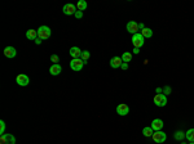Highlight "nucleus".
<instances>
[{
    "label": "nucleus",
    "instance_id": "nucleus-2",
    "mask_svg": "<svg viewBox=\"0 0 194 144\" xmlns=\"http://www.w3.org/2000/svg\"><path fill=\"white\" fill-rule=\"evenodd\" d=\"M145 37L142 36V35H141L140 32H137V34H135L132 36V44L135 45V48H141V47H144V43H145Z\"/></svg>",
    "mask_w": 194,
    "mask_h": 144
},
{
    "label": "nucleus",
    "instance_id": "nucleus-32",
    "mask_svg": "<svg viewBox=\"0 0 194 144\" xmlns=\"http://www.w3.org/2000/svg\"><path fill=\"white\" fill-rule=\"evenodd\" d=\"M133 53H135V54H139V53H140V49H139V48H135V49H133Z\"/></svg>",
    "mask_w": 194,
    "mask_h": 144
},
{
    "label": "nucleus",
    "instance_id": "nucleus-3",
    "mask_svg": "<svg viewBox=\"0 0 194 144\" xmlns=\"http://www.w3.org/2000/svg\"><path fill=\"white\" fill-rule=\"evenodd\" d=\"M153 100L157 107H164L166 104H167V97H166L164 94H157Z\"/></svg>",
    "mask_w": 194,
    "mask_h": 144
},
{
    "label": "nucleus",
    "instance_id": "nucleus-7",
    "mask_svg": "<svg viewBox=\"0 0 194 144\" xmlns=\"http://www.w3.org/2000/svg\"><path fill=\"white\" fill-rule=\"evenodd\" d=\"M0 144H16V138L12 134H3L0 136Z\"/></svg>",
    "mask_w": 194,
    "mask_h": 144
},
{
    "label": "nucleus",
    "instance_id": "nucleus-8",
    "mask_svg": "<svg viewBox=\"0 0 194 144\" xmlns=\"http://www.w3.org/2000/svg\"><path fill=\"white\" fill-rule=\"evenodd\" d=\"M63 14H66V16H73V14H75L76 13V5H74V4H66V5H63Z\"/></svg>",
    "mask_w": 194,
    "mask_h": 144
},
{
    "label": "nucleus",
    "instance_id": "nucleus-23",
    "mask_svg": "<svg viewBox=\"0 0 194 144\" xmlns=\"http://www.w3.org/2000/svg\"><path fill=\"white\" fill-rule=\"evenodd\" d=\"M174 138H175L176 140H182V139L185 138V133H184V131H181V130H179V131H176V133H175Z\"/></svg>",
    "mask_w": 194,
    "mask_h": 144
},
{
    "label": "nucleus",
    "instance_id": "nucleus-16",
    "mask_svg": "<svg viewBox=\"0 0 194 144\" xmlns=\"http://www.w3.org/2000/svg\"><path fill=\"white\" fill-rule=\"evenodd\" d=\"M26 37L29 39V40H36L38 39V31L36 30H29L26 31Z\"/></svg>",
    "mask_w": 194,
    "mask_h": 144
},
{
    "label": "nucleus",
    "instance_id": "nucleus-24",
    "mask_svg": "<svg viewBox=\"0 0 194 144\" xmlns=\"http://www.w3.org/2000/svg\"><path fill=\"white\" fill-rule=\"evenodd\" d=\"M51 62H53V64H57V62H60V57L57 54H52L51 55Z\"/></svg>",
    "mask_w": 194,
    "mask_h": 144
},
{
    "label": "nucleus",
    "instance_id": "nucleus-21",
    "mask_svg": "<svg viewBox=\"0 0 194 144\" xmlns=\"http://www.w3.org/2000/svg\"><path fill=\"white\" fill-rule=\"evenodd\" d=\"M131 59H132V54L129 53V52H126V53H123V54H122V61L124 62V63L131 62Z\"/></svg>",
    "mask_w": 194,
    "mask_h": 144
},
{
    "label": "nucleus",
    "instance_id": "nucleus-15",
    "mask_svg": "<svg viewBox=\"0 0 194 144\" xmlns=\"http://www.w3.org/2000/svg\"><path fill=\"white\" fill-rule=\"evenodd\" d=\"M61 71H62V67L58 64H52L51 66V68H49V72H51V75L52 76H57V75H60L61 73Z\"/></svg>",
    "mask_w": 194,
    "mask_h": 144
},
{
    "label": "nucleus",
    "instance_id": "nucleus-17",
    "mask_svg": "<svg viewBox=\"0 0 194 144\" xmlns=\"http://www.w3.org/2000/svg\"><path fill=\"white\" fill-rule=\"evenodd\" d=\"M140 34L142 35L144 37L149 39V37H151V36H153V30H151V29H147V27H145V29H144L142 31H141Z\"/></svg>",
    "mask_w": 194,
    "mask_h": 144
},
{
    "label": "nucleus",
    "instance_id": "nucleus-29",
    "mask_svg": "<svg viewBox=\"0 0 194 144\" xmlns=\"http://www.w3.org/2000/svg\"><path fill=\"white\" fill-rule=\"evenodd\" d=\"M144 29H145V24H144V23H139V30L142 31Z\"/></svg>",
    "mask_w": 194,
    "mask_h": 144
},
{
    "label": "nucleus",
    "instance_id": "nucleus-13",
    "mask_svg": "<svg viewBox=\"0 0 194 144\" xmlns=\"http://www.w3.org/2000/svg\"><path fill=\"white\" fill-rule=\"evenodd\" d=\"M16 54H17V52H16V49L13 47H7L4 49V55L7 58H15Z\"/></svg>",
    "mask_w": 194,
    "mask_h": 144
},
{
    "label": "nucleus",
    "instance_id": "nucleus-34",
    "mask_svg": "<svg viewBox=\"0 0 194 144\" xmlns=\"http://www.w3.org/2000/svg\"><path fill=\"white\" fill-rule=\"evenodd\" d=\"M189 144H194V142H189Z\"/></svg>",
    "mask_w": 194,
    "mask_h": 144
},
{
    "label": "nucleus",
    "instance_id": "nucleus-30",
    "mask_svg": "<svg viewBox=\"0 0 194 144\" xmlns=\"http://www.w3.org/2000/svg\"><path fill=\"white\" fill-rule=\"evenodd\" d=\"M35 44H36V45H40L41 44V39H36V40H35Z\"/></svg>",
    "mask_w": 194,
    "mask_h": 144
},
{
    "label": "nucleus",
    "instance_id": "nucleus-33",
    "mask_svg": "<svg viewBox=\"0 0 194 144\" xmlns=\"http://www.w3.org/2000/svg\"><path fill=\"white\" fill-rule=\"evenodd\" d=\"M181 144H188V143H185V142H181Z\"/></svg>",
    "mask_w": 194,
    "mask_h": 144
},
{
    "label": "nucleus",
    "instance_id": "nucleus-19",
    "mask_svg": "<svg viewBox=\"0 0 194 144\" xmlns=\"http://www.w3.org/2000/svg\"><path fill=\"white\" fill-rule=\"evenodd\" d=\"M86 8H87V1L86 0H79L78 4H76V9L80 10V12H83V10H86Z\"/></svg>",
    "mask_w": 194,
    "mask_h": 144
},
{
    "label": "nucleus",
    "instance_id": "nucleus-27",
    "mask_svg": "<svg viewBox=\"0 0 194 144\" xmlns=\"http://www.w3.org/2000/svg\"><path fill=\"white\" fill-rule=\"evenodd\" d=\"M74 16H75L78 19H80V18H82V17H83V12H80V10H76V13H75V14H74Z\"/></svg>",
    "mask_w": 194,
    "mask_h": 144
},
{
    "label": "nucleus",
    "instance_id": "nucleus-18",
    "mask_svg": "<svg viewBox=\"0 0 194 144\" xmlns=\"http://www.w3.org/2000/svg\"><path fill=\"white\" fill-rule=\"evenodd\" d=\"M142 134L144 136H146V138H149V136H153L154 134V130L150 128V126H147V128H144L142 129Z\"/></svg>",
    "mask_w": 194,
    "mask_h": 144
},
{
    "label": "nucleus",
    "instance_id": "nucleus-12",
    "mask_svg": "<svg viewBox=\"0 0 194 144\" xmlns=\"http://www.w3.org/2000/svg\"><path fill=\"white\" fill-rule=\"evenodd\" d=\"M122 63H123V61H122L121 57H113L110 59V67L111 68H119L122 66Z\"/></svg>",
    "mask_w": 194,
    "mask_h": 144
},
{
    "label": "nucleus",
    "instance_id": "nucleus-26",
    "mask_svg": "<svg viewBox=\"0 0 194 144\" xmlns=\"http://www.w3.org/2000/svg\"><path fill=\"white\" fill-rule=\"evenodd\" d=\"M163 94H164V95H168V94H171V87L170 86H164L163 87Z\"/></svg>",
    "mask_w": 194,
    "mask_h": 144
},
{
    "label": "nucleus",
    "instance_id": "nucleus-25",
    "mask_svg": "<svg viewBox=\"0 0 194 144\" xmlns=\"http://www.w3.org/2000/svg\"><path fill=\"white\" fill-rule=\"evenodd\" d=\"M0 134H5V122L4 121H0Z\"/></svg>",
    "mask_w": 194,
    "mask_h": 144
},
{
    "label": "nucleus",
    "instance_id": "nucleus-11",
    "mask_svg": "<svg viewBox=\"0 0 194 144\" xmlns=\"http://www.w3.org/2000/svg\"><path fill=\"white\" fill-rule=\"evenodd\" d=\"M163 121L161 120V118H155V120H153V122H151V126L150 128L154 130V131H159V130H162V128H163Z\"/></svg>",
    "mask_w": 194,
    "mask_h": 144
},
{
    "label": "nucleus",
    "instance_id": "nucleus-28",
    "mask_svg": "<svg viewBox=\"0 0 194 144\" xmlns=\"http://www.w3.org/2000/svg\"><path fill=\"white\" fill-rule=\"evenodd\" d=\"M121 67H122V69H124V71H126V69H128V63H124V62H123Z\"/></svg>",
    "mask_w": 194,
    "mask_h": 144
},
{
    "label": "nucleus",
    "instance_id": "nucleus-9",
    "mask_svg": "<svg viewBox=\"0 0 194 144\" xmlns=\"http://www.w3.org/2000/svg\"><path fill=\"white\" fill-rule=\"evenodd\" d=\"M116 113L119 116H127L129 113V107L124 103H121L118 107H116Z\"/></svg>",
    "mask_w": 194,
    "mask_h": 144
},
{
    "label": "nucleus",
    "instance_id": "nucleus-6",
    "mask_svg": "<svg viewBox=\"0 0 194 144\" xmlns=\"http://www.w3.org/2000/svg\"><path fill=\"white\" fill-rule=\"evenodd\" d=\"M166 139H167V135H166V133H163L162 130H159V131H154L153 140L155 143H164Z\"/></svg>",
    "mask_w": 194,
    "mask_h": 144
},
{
    "label": "nucleus",
    "instance_id": "nucleus-22",
    "mask_svg": "<svg viewBox=\"0 0 194 144\" xmlns=\"http://www.w3.org/2000/svg\"><path fill=\"white\" fill-rule=\"evenodd\" d=\"M89 55H91V53L88 50H83L82 52V55H80V59L84 62V64H87V61L89 59Z\"/></svg>",
    "mask_w": 194,
    "mask_h": 144
},
{
    "label": "nucleus",
    "instance_id": "nucleus-14",
    "mask_svg": "<svg viewBox=\"0 0 194 144\" xmlns=\"http://www.w3.org/2000/svg\"><path fill=\"white\" fill-rule=\"evenodd\" d=\"M82 52L78 47H73L70 48V55H71L73 59H76V58H80V55H82Z\"/></svg>",
    "mask_w": 194,
    "mask_h": 144
},
{
    "label": "nucleus",
    "instance_id": "nucleus-10",
    "mask_svg": "<svg viewBox=\"0 0 194 144\" xmlns=\"http://www.w3.org/2000/svg\"><path fill=\"white\" fill-rule=\"evenodd\" d=\"M127 31L133 35L137 34V31H139V23L135 22V21H129V22L127 23Z\"/></svg>",
    "mask_w": 194,
    "mask_h": 144
},
{
    "label": "nucleus",
    "instance_id": "nucleus-1",
    "mask_svg": "<svg viewBox=\"0 0 194 144\" xmlns=\"http://www.w3.org/2000/svg\"><path fill=\"white\" fill-rule=\"evenodd\" d=\"M36 31H38V37L41 39V40H47V39L51 37L52 31L48 26H40Z\"/></svg>",
    "mask_w": 194,
    "mask_h": 144
},
{
    "label": "nucleus",
    "instance_id": "nucleus-31",
    "mask_svg": "<svg viewBox=\"0 0 194 144\" xmlns=\"http://www.w3.org/2000/svg\"><path fill=\"white\" fill-rule=\"evenodd\" d=\"M157 94H162V91H163V89H162V87H157Z\"/></svg>",
    "mask_w": 194,
    "mask_h": 144
},
{
    "label": "nucleus",
    "instance_id": "nucleus-4",
    "mask_svg": "<svg viewBox=\"0 0 194 144\" xmlns=\"http://www.w3.org/2000/svg\"><path fill=\"white\" fill-rule=\"evenodd\" d=\"M84 66V62L82 61L80 58H76V59H71V62H70V68L73 69V71H80V69L83 68Z\"/></svg>",
    "mask_w": 194,
    "mask_h": 144
},
{
    "label": "nucleus",
    "instance_id": "nucleus-20",
    "mask_svg": "<svg viewBox=\"0 0 194 144\" xmlns=\"http://www.w3.org/2000/svg\"><path fill=\"white\" fill-rule=\"evenodd\" d=\"M185 138L189 140V142H194V129H189L188 131L185 133Z\"/></svg>",
    "mask_w": 194,
    "mask_h": 144
},
{
    "label": "nucleus",
    "instance_id": "nucleus-5",
    "mask_svg": "<svg viewBox=\"0 0 194 144\" xmlns=\"http://www.w3.org/2000/svg\"><path fill=\"white\" fill-rule=\"evenodd\" d=\"M16 82L20 86H27L30 84V77L27 75H25V73H21L16 77Z\"/></svg>",
    "mask_w": 194,
    "mask_h": 144
}]
</instances>
